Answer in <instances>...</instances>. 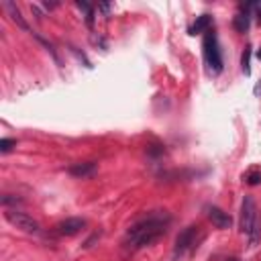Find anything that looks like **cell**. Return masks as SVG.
I'll return each mask as SVG.
<instances>
[{"instance_id":"5b68a950","label":"cell","mask_w":261,"mask_h":261,"mask_svg":"<svg viewBox=\"0 0 261 261\" xmlns=\"http://www.w3.org/2000/svg\"><path fill=\"white\" fill-rule=\"evenodd\" d=\"M4 218H6L12 226H16L18 230H22V232H29V234H37V232H41V224H39L33 216H29L27 212H22V210L6 208Z\"/></svg>"},{"instance_id":"277c9868","label":"cell","mask_w":261,"mask_h":261,"mask_svg":"<svg viewBox=\"0 0 261 261\" xmlns=\"http://www.w3.org/2000/svg\"><path fill=\"white\" fill-rule=\"evenodd\" d=\"M202 49H204V59L210 65L212 71H220L222 69V55H220V47H218V39L212 31L204 33V41H202Z\"/></svg>"},{"instance_id":"9c48e42d","label":"cell","mask_w":261,"mask_h":261,"mask_svg":"<svg viewBox=\"0 0 261 261\" xmlns=\"http://www.w3.org/2000/svg\"><path fill=\"white\" fill-rule=\"evenodd\" d=\"M2 6H4V10L10 14V20H12V22H16L22 31H31V29H29V24H27V20L22 18V14H20L18 6H16L14 2H8V0H6V2H2Z\"/></svg>"},{"instance_id":"5bb4252c","label":"cell","mask_w":261,"mask_h":261,"mask_svg":"<svg viewBox=\"0 0 261 261\" xmlns=\"http://www.w3.org/2000/svg\"><path fill=\"white\" fill-rule=\"evenodd\" d=\"M245 179H247V184H259V179H261V175H259V173H255V175H247Z\"/></svg>"},{"instance_id":"9a60e30c","label":"cell","mask_w":261,"mask_h":261,"mask_svg":"<svg viewBox=\"0 0 261 261\" xmlns=\"http://www.w3.org/2000/svg\"><path fill=\"white\" fill-rule=\"evenodd\" d=\"M226 261H239V259H237V257H230V259H226Z\"/></svg>"},{"instance_id":"8fae6325","label":"cell","mask_w":261,"mask_h":261,"mask_svg":"<svg viewBox=\"0 0 261 261\" xmlns=\"http://www.w3.org/2000/svg\"><path fill=\"white\" fill-rule=\"evenodd\" d=\"M77 8H82V10L86 12V20H88V24L92 27V22H94V10H92V6L86 4V2H77Z\"/></svg>"},{"instance_id":"ba28073f","label":"cell","mask_w":261,"mask_h":261,"mask_svg":"<svg viewBox=\"0 0 261 261\" xmlns=\"http://www.w3.org/2000/svg\"><path fill=\"white\" fill-rule=\"evenodd\" d=\"M96 169H98L96 161H84V163H73L69 167V173L75 177H90V175H94Z\"/></svg>"},{"instance_id":"7c38bea8","label":"cell","mask_w":261,"mask_h":261,"mask_svg":"<svg viewBox=\"0 0 261 261\" xmlns=\"http://www.w3.org/2000/svg\"><path fill=\"white\" fill-rule=\"evenodd\" d=\"M249 57H251V51L249 49H245V53H243V59H241V63H243V71L249 75L251 73V67H249Z\"/></svg>"},{"instance_id":"3957f363","label":"cell","mask_w":261,"mask_h":261,"mask_svg":"<svg viewBox=\"0 0 261 261\" xmlns=\"http://www.w3.org/2000/svg\"><path fill=\"white\" fill-rule=\"evenodd\" d=\"M202 241V230H200V226H186L179 234H177V239H175V247H173V257L175 259H181V257H186L188 253H192L196 247H198V243Z\"/></svg>"},{"instance_id":"8992f818","label":"cell","mask_w":261,"mask_h":261,"mask_svg":"<svg viewBox=\"0 0 261 261\" xmlns=\"http://www.w3.org/2000/svg\"><path fill=\"white\" fill-rule=\"evenodd\" d=\"M204 210H206V216H208V220H210V222H212L216 228H220V230H226V228H230V226H232V218H230V214H228V212H224L222 208L208 204Z\"/></svg>"},{"instance_id":"4fadbf2b","label":"cell","mask_w":261,"mask_h":261,"mask_svg":"<svg viewBox=\"0 0 261 261\" xmlns=\"http://www.w3.org/2000/svg\"><path fill=\"white\" fill-rule=\"evenodd\" d=\"M12 145H16L14 139H2V141H0V151H2V153H8V151L12 149Z\"/></svg>"},{"instance_id":"7a4b0ae2","label":"cell","mask_w":261,"mask_h":261,"mask_svg":"<svg viewBox=\"0 0 261 261\" xmlns=\"http://www.w3.org/2000/svg\"><path fill=\"white\" fill-rule=\"evenodd\" d=\"M241 232L247 234L249 245L257 247L261 241V216L253 196H245L241 202Z\"/></svg>"},{"instance_id":"2e32d148","label":"cell","mask_w":261,"mask_h":261,"mask_svg":"<svg viewBox=\"0 0 261 261\" xmlns=\"http://www.w3.org/2000/svg\"><path fill=\"white\" fill-rule=\"evenodd\" d=\"M257 57H259V59H261V51H259V53H257Z\"/></svg>"},{"instance_id":"30bf717a","label":"cell","mask_w":261,"mask_h":261,"mask_svg":"<svg viewBox=\"0 0 261 261\" xmlns=\"http://www.w3.org/2000/svg\"><path fill=\"white\" fill-rule=\"evenodd\" d=\"M210 24H212L210 14H202V16H198L196 22L190 27V33H192V35H196V33H206V31H210Z\"/></svg>"},{"instance_id":"6da1fadb","label":"cell","mask_w":261,"mask_h":261,"mask_svg":"<svg viewBox=\"0 0 261 261\" xmlns=\"http://www.w3.org/2000/svg\"><path fill=\"white\" fill-rule=\"evenodd\" d=\"M169 222H171V216L165 210H155V212H149L147 216L139 218L135 224L128 226V230L124 234L126 249L139 251L143 247L153 245L167 232Z\"/></svg>"},{"instance_id":"52a82bcc","label":"cell","mask_w":261,"mask_h":261,"mask_svg":"<svg viewBox=\"0 0 261 261\" xmlns=\"http://www.w3.org/2000/svg\"><path fill=\"white\" fill-rule=\"evenodd\" d=\"M86 228V220L84 218H65L61 222L55 224V232L61 237H73L77 232H82Z\"/></svg>"}]
</instances>
